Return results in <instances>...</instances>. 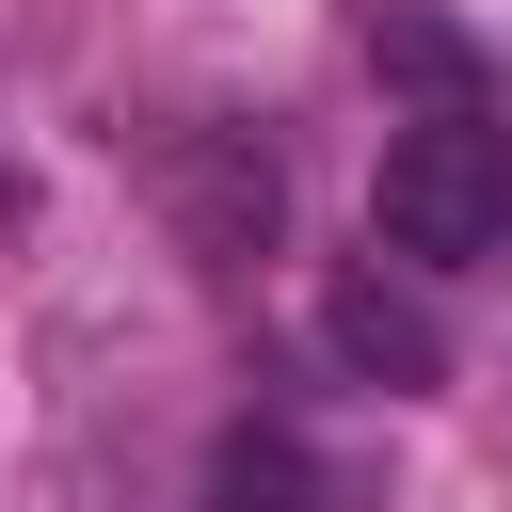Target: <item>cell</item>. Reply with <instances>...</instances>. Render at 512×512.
<instances>
[{
	"label": "cell",
	"mask_w": 512,
	"mask_h": 512,
	"mask_svg": "<svg viewBox=\"0 0 512 512\" xmlns=\"http://www.w3.org/2000/svg\"><path fill=\"white\" fill-rule=\"evenodd\" d=\"M368 208H384V240H400L416 272L512 256V128H496V112H416V128L384 144Z\"/></svg>",
	"instance_id": "cell-1"
},
{
	"label": "cell",
	"mask_w": 512,
	"mask_h": 512,
	"mask_svg": "<svg viewBox=\"0 0 512 512\" xmlns=\"http://www.w3.org/2000/svg\"><path fill=\"white\" fill-rule=\"evenodd\" d=\"M320 320H336V352H352V368H384V384H432V368H448V336H432L416 304H384V288H336Z\"/></svg>",
	"instance_id": "cell-2"
},
{
	"label": "cell",
	"mask_w": 512,
	"mask_h": 512,
	"mask_svg": "<svg viewBox=\"0 0 512 512\" xmlns=\"http://www.w3.org/2000/svg\"><path fill=\"white\" fill-rule=\"evenodd\" d=\"M224 512H320V464L288 432H224Z\"/></svg>",
	"instance_id": "cell-3"
}]
</instances>
